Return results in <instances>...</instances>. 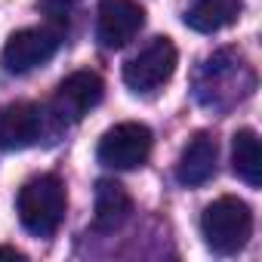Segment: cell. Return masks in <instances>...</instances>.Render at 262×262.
<instances>
[{
    "instance_id": "6da1fadb",
    "label": "cell",
    "mask_w": 262,
    "mask_h": 262,
    "mask_svg": "<svg viewBox=\"0 0 262 262\" xmlns=\"http://www.w3.org/2000/svg\"><path fill=\"white\" fill-rule=\"evenodd\" d=\"M253 86H256L253 68L241 56H234L228 50L210 56L201 65L198 77H194V96H198V102L207 105V108H216V111L231 108L234 102H241L244 96H250Z\"/></svg>"
},
{
    "instance_id": "7a4b0ae2",
    "label": "cell",
    "mask_w": 262,
    "mask_h": 262,
    "mask_svg": "<svg viewBox=\"0 0 262 262\" xmlns=\"http://www.w3.org/2000/svg\"><path fill=\"white\" fill-rule=\"evenodd\" d=\"M19 219L22 225L34 234V237H50L62 219H65V207H68V194L59 176L47 173V176H34L22 185L19 191Z\"/></svg>"
},
{
    "instance_id": "3957f363",
    "label": "cell",
    "mask_w": 262,
    "mask_h": 262,
    "mask_svg": "<svg viewBox=\"0 0 262 262\" xmlns=\"http://www.w3.org/2000/svg\"><path fill=\"white\" fill-rule=\"evenodd\" d=\"M201 234L213 253L231 256L244 250V244L253 234V210L241 198H231V194L216 198L213 204H207L201 216Z\"/></svg>"
},
{
    "instance_id": "277c9868",
    "label": "cell",
    "mask_w": 262,
    "mask_h": 262,
    "mask_svg": "<svg viewBox=\"0 0 262 262\" xmlns=\"http://www.w3.org/2000/svg\"><path fill=\"white\" fill-rule=\"evenodd\" d=\"M151 145H155L151 129L145 123L126 120V123L111 126L99 139L96 155H99V164H105L111 170H136V167H142L148 161Z\"/></svg>"
},
{
    "instance_id": "5b68a950",
    "label": "cell",
    "mask_w": 262,
    "mask_h": 262,
    "mask_svg": "<svg viewBox=\"0 0 262 262\" xmlns=\"http://www.w3.org/2000/svg\"><path fill=\"white\" fill-rule=\"evenodd\" d=\"M179 53L170 37H155L145 50H139L133 59L123 65V83L133 93H155L164 86L176 71Z\"/></svg>"
},
{
    "instance_id": "8992f818",
    "label": "cell",
    "mask_w": 262,
    "mask_h": 262,
    "mask_svg": "<svg viewBox=\"0 0 262 262\" xmlns=\"http://www.w3.org/2000/svg\"><path fill=\"white\" fill-rule=\"evenodd\" d=\"M62 47V31L53 25H37V28H22L16 31L4 53H0V62L10 74H25L43 62H50Z\"/></svg>"
},
{
    "instance_id": "52a82bcc",
    "label": "cell",
    "mask_w": 262,
    "mask_h": 262,
    "mask_svg": "<svg viewBox=\"0 0 262 262\" xmlns=\"http://www.w3.org/2000/svg\"><path fill=\"white\" fill-rule=\"evenodd\" d=\"M145 25V10L139 0H99L96 37L108 50H120L133 40Z\"/></svg>"
},
{
    "instance_id": "ba28073f",
    "label": "cell",
    "mask_w": 262,
    "mask_h": 262,
    "mask_svg": "<svg viewBox=\"0 0 262 262\" xmlns=\"http://www.w3.org/2000/svg\"><path fill=\"white\" fill-rule=\"evenodd\" d=\"M102 96H105V83L96 71H74L59 83L53 96V111L65 123H77L102 102Z\"/></svg>"
},
{
    "instance_id": "9c48e42d",
    "label": "cell",
    "mask_w": 262,
    "mask_h": 262,
    "mask_svg": "<svg viewBox=\"0 0 262 262\" xmlns=\"http://www.w3.org/2000/svg\"><path fill=\"white\" fill-rule=\"evenodd\" d=\"M43 133V111L31 102H13L0 108V151H22Z\"/></svg>"
},
{
    "instance_id": "30bf717a",
    "label": "cell",
    "mask_w": 262,
    "mask_h": 262,
    "mask_svg": "<svg viewBox=\"0 0 262 262\" xmlns=\"http://www.w3.org/2000/svg\"><path fill=\"white\" fill-rule=\"evenodd\" d=\"M216 161H219V148H216V139L210 133H194L188 139V145L182 148L179 155V164H176V179L188 188L194 185H204L216 176Z\"/></svg>"
},
{
    "instance_id": "8fae6325",
    "label": "cell",
    "mask_w": 262,
    "mask_h": 262,
    "mask_svg": "<svg viewBox=\"0 0 262 262\" xmlns=\"http://www.w3.org/2000/svg\"><path fill=\"white\" fill-rule=\"evenodd\" d=\"M129 213H133V201H129L126 188L114 179H99L96 182V213H93V225L99 231H114L120 228Z\"/></svg>"
},
{
    "instance_id": "7c38bea8",
    "label": "cell",
    "mask_w": 262,
    "mask_h": 262,
    "mask_svg": "<svg viewBox=\"0 0 262 262\" xmlns=\"http://www.w3.org/2000/svg\"><path fill=\"white\" fill-rule=\"evenodd\" d=\"M241 10L244 0H191V7L185 10V25L201 34H213L234 25Z\"/></svg>"
},
{
    "instance_id": "4fadbf2b",
    "label": "cell",
    "mask_w": 262,
    "mask_h": 262,
    "mask_svg": "<svg viewBox=\"0 0 262 262\" xmlns=\"http://www.w3.org/2000/svg\"><path fill=\"white\" fill-rule=\"evenodd\" d=\"M231 167H234V173L250 188H259L262 185V155H259V136L253 133V129H241V133H234V142H231Z\"/></svg>"
},
{
    "instance_id": "5bb4252c",
    "label": "cell",
    "mask_w": 262,
    "mask_h": 262,
    "mask_svg": "<svg viewBox=\"0 0 262 262\" xmlns=\"http://www.w3.org/2000/svg\"><path fill=\"white\" fill-rule=\"evenodd\" d=\"M40 10L47 13L50 25L62 31V28H65V25L71 22L74 10H77V0H40Z\"/></svg>"
},
{
    "instance_id": "9a60e30c",
    "label": "cell",
    "mask_w": 262,
    "mask_h": 262,
    "mask_svg": "<svg viewBox=\"0 0 262 262\" xmlns=\"http://www.w3.org/2000/svg\"><path fill=\"white\" fill-rule=\"evenodd\" d=\"M0 259H16V262H22L25 253H19L16 247H0Z\"/></svg>"
}]
</instances>
